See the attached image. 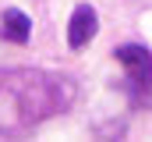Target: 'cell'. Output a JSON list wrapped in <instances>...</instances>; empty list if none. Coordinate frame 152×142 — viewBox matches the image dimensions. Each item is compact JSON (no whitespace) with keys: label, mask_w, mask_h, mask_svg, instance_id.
<instances>
[{"label":"cell","mask_w":152,"mask_h":142,"mask_svg":"<svg viewBox=\"0 0 152 142\" xmlns=\"http://www.w3.org/2000/svg\"><path fill=\"white\" fill-rule=\"evenodd\" d=\"M75 78L42 68H0V135H25L39 121L71 110Z\"/></svg>","instance_id":"cell-1"},{"label":"cell","mask_w":152,"mask_h":142,"mask_svg":"<svg viewBox=\"0 0 152 142\" xmlns=\"http://www.w3.org/2000/svg\"><path fill=\"white\" fill-rule=\"evenodd\" d=\"M117 61L127 68V89L134 92V103H145V96H152V53L138 43L117 46Z\"/></svg>","instance_id":"cell-2"},{"label":"cell","mask_w":152,"mask_h":142,"mask_svg":"<svg viewBox=\"0 0 152 142\" xmlns=\"http://www.w3.org/2000/svg\"><path fill=\"white\" fill-rule=\"evenodd\" d=\"M96 29H99L96 7H92V4H78L75 14H71V21H67V46H71V50H85L88 39L96 36Z\"/></svg>","instance_id":"cell-3"},{"label":"cell","mask_w":152,"mask_h":142,"mask_svg":"<svg viewBox=\"0 0 152 142\" xmlns=\"http://www.w3.org/2000/svg\"><path fill=\"white\" fill-rule=\"evenodd\" d=\"M0 36L11 39V43H28V36H32V21H28V14L18 11V7H7V11L0 14Z\"/></svg>","instance_id":"cell-4"}]
</instances>
